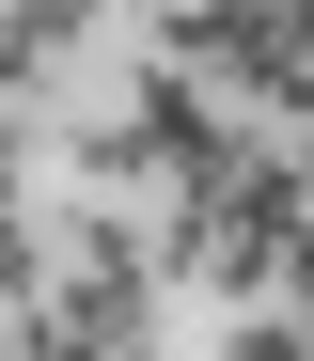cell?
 <instances>
[{
  "mask_svg": "<svg viewBox=\"0 0 314 361\" xmlns=\"http://www.w3.org/2000/svg\"><path fill=\"white\" fill-rule=\"evenodd\" d=\"M157 283H188V298H220V314H267V298H283V252H267V235H251V220H157Z\"/></svg>",
  "mask_w": 314,
  "mask_h": 361,
  "instance_id": "obj_1",
  "label": "cell"
},
{
  "mask_svg": "<svg viewBox=\"0 0 314 361\" xmlns=\"http://www.w3.org/2000/svg\"><path fill=\"white\" fill-rule=\"evenodd\" d=\"M79 0H0V94H16V110H47L63 94V63H79Z\"/></svg>",
  "mask_w": 314,
  "mask_h": 361,
  "instance_id": "obj_2",
  "label": "cell"
},
{
  "mask_svg": "<svg viewBox=\"0 0 314 361\" xmlns=\"http://www.w3.org/2000/svg\"><path fill=\"white\" fill-rule=\"evenodd\" d=\"M63 283H157V220L142 204H63Z\"/></svg>",
  "mask_w": 314,
  "mask_h": 361,
  "instance_id": "obj_3",
  "label": "cell"
},
{
  "mask_svg": "<svg viewBox=\"0 0 314 361\" xmlns=\"http://www.w3.org/2000/svg\"><path fill=\"white\" fill-rule=\"evenodd\" d=\"M63 173H79L95 204H142V189H157V157H142V126H126V110H110V126H79V142H63Z\"/></svg>",
  "mask_w": 314,
  "mask_h": 361,
  "instance_id": "obj_4",
  "label": "cell"
},
{
  "mask_svg": "<svg viewBox=\"0 0 314 361\" xmlns=\"http://www.w3.org/2000/svg\"><path fill=\"white\" fill-rule=\"evenodd\" d=\"M220 361H314V314H283V298L267 314H220Z\"/></svg>",
  "mask_w": 314,
  "mask_h": 361,
  "instance_id": "obj_5",
  "label": "cell"
}]
</instances>
